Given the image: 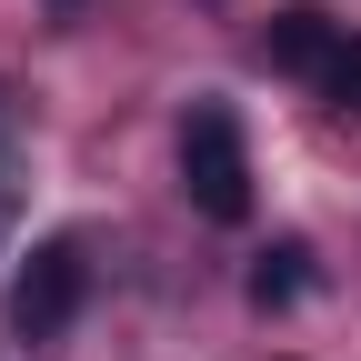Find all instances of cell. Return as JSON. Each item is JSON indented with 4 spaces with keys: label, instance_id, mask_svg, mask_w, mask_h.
Segmentation results:
<instances>
[{
    "label": "cell",
    "instance_id": "obj_1",
    "mask_svg": "<svg viewBox=\"0 0 361 361\" xmlns=\"http://www.w3.org/2000/svg\"><path fill=\"white\" fill-rule=\"evenodd\" d=\"M180 191H191L211 221L251 211V151H241L231 101H191V121H180Z\"/></svg>",
    "mask_w": 361,
    "mask_h": 361
},
{
    "label": "cell",
    "instance_id": "obj_2",
    "mask_svg": "<svg viewBox=\"0 0 361 361\" xmlns=\"http://www.w3.org/2000/svg\"><path fill=\"white\" fill-rule=\"evenodd\" d=\"M80 291H90V251H80V231H51L20 261V281H11V331L20 341H61L71 311H80Z\"/></svg>",
    "mask_w": 361,
    "mask_h": 361
},
{
    "label": "cell",
    "instance_id": "obj_3",
    "mask_svg": "<svg viewBox=\"0 0 361 361\" xmlns=\"http://www.w3.org/2000/svg\"><path fill=\"white\" fill-rule=\"evenodd\" d=\"M331 30H341V20H322V11H301V0H291V11H271L261 61H271V71H291V80H311V71H322V51H331Z\"/></svg>",
    "mask_w": 361,
    "mask_h": 361
},
{
    "label": "cell",
    "instance_id": "obj_4",
    "mask_svg": "<svg viewBox=\"0 0 361 361\" xmlns=\"http://www.w3.org/2000/svg\"><path fill=\"white\" fill-rule=\"evenodd\" d=\"M311 90H322L331 111H361V30H331L322 71H311Z\"/></svg>",
    "mask_w": 361,
    "mask_h": 361
},
{
    "label": "cell",
    "instance_id": "obj_5",
    "mask_svg": "<svg viewBox=\"0 0 361 361\" xmlns=\"http://www.w3.org/2000/svg\"><path fill=\"white\" fill-rule=\"evenodd\" d=\"M291 291H301V251L281 241V251H261V271H251V301L271 311V301H291Z\"/></svg>",
    "mask_w": 361,
    "mask_h": 361
},
{
    "label": "cell",
    "instance_id": "obj_6",
    "mask_svg": "<svg viewBox=\"0 0 361 361\" xmlns=\"http://www.w3.org/2000/svg\"><path fill=\"white\" fill-rule=\"evenodd\" d=\"M11 221H20V151L0 141V241H11Z\"/></svg>",
    "mask_w": 361,
    "mask_h": 361
}]
</instances>
